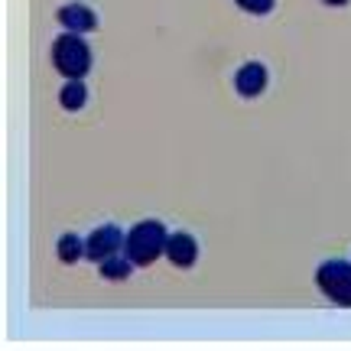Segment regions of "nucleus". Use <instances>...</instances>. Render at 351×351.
<instances>
[{"instance_id": "nucleus-1", "label": "nucleus", "mask_w": 351, "mask_h": 351, "mask_svg": "<svg viewBox=\"0 0 351 351\" xmlns=\"http://www.w3.org/2000/svg\"><path fill=\"white\" fill-rule=\"evenodd\" d=\"M52 69L65 78H85L91 72V49L82 39V33H69L65 29L62 36L52 43Z\"/></svg>"}, {"instance_id": "nucleus-2", "label": "nucleus", "mask_w": 351, "mask_h": 351, "mask_svg": "<svg viewBox=\"0 0 351 351\" xmlns=\"http://www.w3.org/2000/svg\"><path fill=\"white\" fill-rule=\"evenodd\" d=\"M166 241H169V234H166V228L160 221H140V225L127 231L124 254L137 267H147V263H153L156 257L166 254Z\"/></svg>"}, {"instance_id": "nucleus-3", "label": "nucleus", "mask_w": 351, "mask_h": 351, "mask_svg": "<svg viewBox=\"0 0 351 351\" xmlns=\"http://www.w3.org/2000/svg\"><path fill=\"white\" fill-rule=\"evenodd\" d=\"M315 287L335 306L351 309V261H326L315 274Z\"/></svg>"}, {"instance_id": "nucleus-4", "label": "nucleus", "mask_w": 351, "mask_h": 351, "mask_svg": "<svg viewBox=\"0 0 351 351\" xmlns=\"http://www.w3.org/2000/svg\"><path fill=\"white\" fill-rule=\"evenodd\" d=\"M124 241H127V234L117 225H101L85 238V257L91 263L108 261V257L124 251Z\"/></svg>"}, {"instance_id": "nucleus-5", "label": "nucleus", "mask_w": 351, "mask_h": 351, "mask_svg": "<svg viewBox=\"0 0 351 351\" xmlns=\"http://www.w3.org/2000/svg\"><path fill=\"white\" fill-rule=\"evenodd\" d=\"M234 91L241 98H261L267 91V69L261 62H244L234 72Z\"/></svg>"}, {"instance_id": "nucleus-6", "label": "nucleus", "mask_w": 351, "mask_h": 351, "mask_svg": "<svg viewBox=\"0 0 351 351\" xmlns=\"http://www.w3.org/2000/svg\"><path fill=\"white\" fill-rule=\"evenodd\" d=\"M166 257L176 267H192V263L199 261V241L192 238L189 231H176L166 241Z\"/></svg>"}, {"instance_id": "nucleus-7", "label": "nucleus", "mask_w": 351, "mask_h": 351, "mask_svg": "<svg viewBox=\"0 0 351 351\" xmlns=\"http://www.w3.org/2000/svg\"><path fill=\"white\" fill-rule=\"evenodd\" d=\"M59 23L69 29V33H91L98 26V16L91 7H82V3H72V7H62L59 10Z\"/></svg>"}, {"instance_id": "nucleus-8", "label": "nucleus", "mask_w": 351, "mask_h": 351, "mask_svg": "<svg viewBox=\"0 0 351 351\" xmlns=\"http://www.w3.org/2000/svg\"><path fill=\"white\" fill-rule=\"evenodd\" d=\"M134 267H137V263L130 261L127 254H114V257L98 263L101 276H104V280H114V283H117V280H127V276L134 274Z\"/></svg>"}, {"instance_id": "nucleus-9", "label": "nucleus", "mask_w": 351, "mask_h": 351, "mask_svg": "<svg viewBox=\"0 0 351 351\" xmlns=\"http://www.w3.org/2000/svg\"><path fill=\"white\" fill-rule=\"evenodd\" d=\"M88 101V88L82 85V78H69L59 91V104H62L65 111H82Z\"/></svg>"}, {"instance_id": "nucleus-10", "label": "nucleus", "mask_w": 351, "mask_h": 351, "mask_svg": "<svg viewBox=\"0 0 351 351\" xmlns=\"http://www.w3.org/2000/svg\"><path fill=\"white\" fill-rule=\"evenodd\" d=\"M56 254H59V261L62 263H78L85 257V241L72 234V231H65L62 238L56 241Z\"/></svg>"}, {"instance_id": "nucleus-11", "label": "nucleus", "mask_w": 351, "mask_h": 351, "mask_svg": "<svg viewBox=\"0 0 351 351\" xmlns=\"http://www.w3.org/2000/svg\"><path fill=\"white\" fill-rule=\"evenodd\" d=\"M241 10H247V13H257V16H263V13H270L274 10V0H234Z\"/></svg>"}, {"instance_id": "nucleus-12", "label": "nucleus", "mask_w": 351, "mask_h": 351, "mask_svg": "<svg viewBox=\"0 0 351 351\" xmlns=\"http://www.w3.org/2000/svg\"><path fill=\"white\" fill-rule=\"evenodd\" d=\"M322 3H328V7H345L348 0H322Z\"/></svg>"}]
</instances>
